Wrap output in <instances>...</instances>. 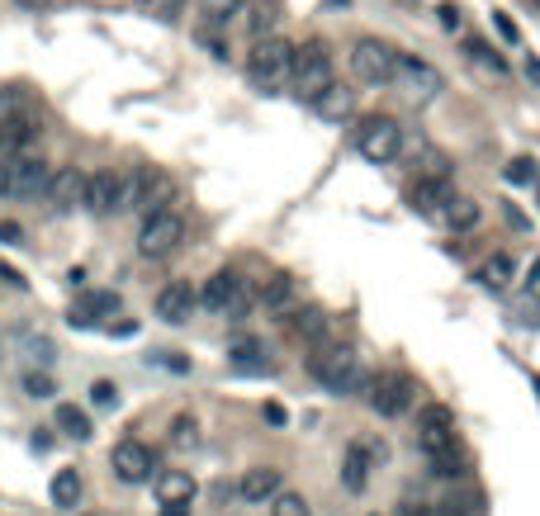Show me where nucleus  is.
Listing matches in <instances>:
<instances>
[{"instance_id":"obj_1","label":"nucleus","mask_w":540,"mask_h":516,"mask_svg":"<svg viewBox=\"0 0 540 516\" xmlns=\"http://www.w3.org/2000/svg\"><path fill=\"white\" fill-rule=\"evenodd\" d=\"M308 374L327 384L332 393H356L365 384V370H360V351L351 341H332V346H318L313 356H308Z\"/></svg>"},{"instance_id":"obj_2","label":"nucleus","mask_w":540,"mask_h":516,"mask_svg":"<svg viewBox=\"0 0 540 516\" xmlns=\"http://www.w3.org/2000/svg\"><path fill=\"white\" fill-rule=\"evenodd\" d=\"M351 147L365 161H375V166L398 161V152H403V124L389 119V114H365L356 124V133H351Z\"/></svg>"},{"instance_id":"obj_3","label":"nucleus","mask_w":540,"mask_h":516,"mask_svg":"<svg viewBox=\"0 0 540 516\" xmlns=\"http://www.w3.org/2000/svg\"><path fill=\"white\" fill-rule=\"evenodd\" d=\"M289 57H294V43L280 34H261L247 53V76H252L261 90H275L289 81Z\"/></svg>"},{"instance_id":"obj_4","label":"nucleus","mask_w":540,"mask_h":516,"mask_svg":"<svg viewBox=\"0 0 540 516\" xmlns=\"http://www.w3.org/2000/svg\"><path fill=\"white\" fill-rule=\"evenodd\" d=\"M185 242V218L176 209H157V214H143V228H138V256L143 261H162Z\"/></svg>"},{"instance_id":"obj_5","label":"nucleus","mask_w":540,"mask_h":516,"mask_svg":"<svg viewBox=\"0 0 540 516\" xmlns=\"http://www.w3.org/2000/svg\"><path fill=\"white\" fill-rule=\"evenodd\" d=\"M332 81V53H327V43H304V48H294V57H289V86L299 90L304 100H313L318 90Z\"/></svg>"},{"instance_id":"obj_6","label":"nucleus","mask_w":540,"mask_h":516,"mask_svg":"<svg viewBox=\"0 0 540 516\" xmlns=\"http://www.w3.org/2000/svg\"><path fill=\"white\" fill-rule=\"evenodd\" d=\"M199 303H204L209 313H223V318H242V313L252 308V289H247L242 275L218 270V275H209V285L199 289Z\"/></svg>"},{"instance_id":"obj_7","label":"nucleus","mask_w":540,"mask_h":516,"mask_svg":"<svg viewBox=\"0 0 540 516\" xmlns=\"http://www.w3.org/2000/svg\"><path fill=\"white\" fill-rule=\"evenodd\" d=\"M90 214H119V209H133V176H119V171H95L86 176V195H81Z\"/></svg>"},{"instance_id":"obj_8","label":"nucleus","mask_w":540,"mask_h":516,"mask_svg":"<svg viewBox=\"0 0 540 516\" xmlns=\"http://www.w3.org/2000/svg\"><path fill=\"white\" fill-rule=\"evenodd\" d=\"M394 62L398 53L384 38H360L356 48H351V76H356L360 86H384L394 76Z\"/></svg>"},{"instance_id":"obj_9","label":"nucleus","mask_w":540,"mask_h":516,"mask_svg":"<svg viewBox=\"0 0 540 516\" xmlns=\"http://www.w3.org/2000/svg\"><path fill=\"white\" fill-rule=\"evenodd\" d=\"M365 403L379 412V417H398V412H408V403H413V389H408V379L394 370H375L365 374Z\"/></svg>"},{"instance_id":"obj_10","label":"nucleus","mask_w":540,"mask_h":516,"mask_svg":"<svg viewBox=\"0 0 540 516\" xmlns=\"http://www.w3.org/2000/svg\"><path fill=\"white\" fill-rule=\"evenodd\" d=\"M109 469H114V479L119 483H147L152 474H157V450L147 441H119L114 450H109Z\"/></svg>"},{"instance_id":"obj_11","label":"nucleus","mask_w":540,"mask_h":516,"mask_svg":"<svg viewBox=\"0 0 540 516\" xmlns=\"http://www.w3.org/2000/svg\"><path fill=\"white\" fill-rule=\"evenodd\" d=\"M389 81H398V90H403L408 105H427V100L441 95V72L427 67V62H417V57H398Z\"/></svg>"},{"instance_id":"obj_12","label":"nucleus","mask_w":540,"mask_h":516,"mask_svg":"<svg viewBox=\"0 0 540 516\" xmlns=\"http://www.w3.org/2000/svg\"><path fill=\"white\" fill-rule=\"evenodd\" d=\"M171 199H176V180L166 176V171H157V166L133 171V209H138V214L171 209Z\"/></svg>"},{"instance_id":"obj_13","label":"nucleus","mask_w":540,"mask_h":516,"mask_svg":"<svg viewBox=\"0 0 540 516\" xmlns=\"http://www.w3.org/2000/svg\"><path fill=\"white\" fill-rule=\"evenodd\" d=\"M48 176H53V166H48V161L19 152V157L10 161V195H19V199L43 195V190H48Z\"/></svg>"},{"instance_id":"obj_14","label":"nucleus","mask_w":540,"mask_h":516,"mask_svg":"<svg viewBox=\"0 0 540 516\" xmlns=\"http://www.w3.org/2000/svg\"><path fill=\"white\" fill-rule=\"evenodd\" d=\"M48 204H53L57 214H67V209H76L81 204V195H86V171H76V166H57L53 176H48Z\"/></svg>"},{"instance_id":"obj_15","label":"nucleus","mask_w":540,"mask_h":516,"mask_svg":"<svg viewBox=\"0 0 540 516\" xmlns=\"http://www.w3.org/2000/svg\"><path fill=\"white\" fill-rule=\"evenodd\" d=\"M109 313H119V294H114V289H95V294H81V299L72 303L67 322H72V327H95V322L109 318Z\"/></svg>"},{"instance_id":"obj_16","label":"nucleus","mask_w":540,"mask_h":516,"mask_svg":"<svg viewBox=\"0 0 540 516\" xmlns=\"http://www.w3.org/2000/svg\"><path fill=\"white\" fill-rule=\"evenodd\" d=\"M308 105L318 109L323 119H332V124H342V119H351V109H356V90L346 86V81H327Z\"/></svg>"},{"instance_id":"obj_17","label":"nucleus","mask_w":540,"mask_h":516,"mask_svg":"<svg viewBox=\"0 0 540 516\" xmlns=\"http://www.w3.org/2000/svg\"><path fill=\"white\" fill-rule=\"evenodd\" d=\"M190 313H195V289L185 285V280H171V285L157 294V318L180 327V322H190Z\"/></svg>"},{"instance_id":"obj_18","label":"nucleus","mask_w":540,"mask_h":516,"mask_svg":"<svg viewBox=\"0 0 540 516\" xmlns=\"http://www.w3.org/2000/svg\"><path fill=\"white\" fill-rule=\"evenodd\" d=\"M280 483H285V474H280L275 464H256V469H247V474H242L237 493H242L247 502H270L275 493H280Z\"/></svg>"},{"instance_id":"obj_19","label":"nucleus","mask_w":540,"mask_h":516,"mask_svg":"<svg viewBox=\"0 0 540 516\" xmlns=\"http://www.w3.org/2000/svg\"><path fill=\"white\" fill-rule=\"evenodd\" d=\"M152 488H157V502H162V507H190V498H195V479H190L185 469L152 474Z\"/></svg>"},{"instance_id":"obj_20","label":"nucleus","mask_w":540,"mask_h":516,"mask_svg":"<svg viewBox=\"0 0 540 516\" xmlns=\"http://www.w3.org/2000/svg\"><path fill=\"white\" fill-rule=\"evenodd\" d=\"M228 360H233V370H242V374H270V370H275L270 346H266V341H256V337L233 341V346H228Z\"/></svg>"},{"instance_id":"obj_21","label":"nucleus","mask_w":540,"mask_h":516,"mask_svg":"<svg viewBox=\"0 0 540 516\" xmlns=\"http://www.w3.org/2000/svg\"><path fill=\"white\" fill-rule=\"evenodd\" d=\"M34 138H38V109H24V114H15V119L0 124V147H5V152H24Z\"/></svg>"},{"instance_id":"obj_22","label":"nucleus","mask_w":540,"mask_h":516,"mask_svg":"<svg viewBox=\"0 0 540 516\" xmlns=\"http://www.w3.org/2000/svg\"><path fill=\"white\" fill-rule=\"evenodd\" d=\"M247 10V34L261 38V34H275V24L285 15V0H242Z\"/></svg>"},{"instance_id":"obj_23","label":"nucleus","mask_w":540,"mask_h":516,"mask_svg":"<svg viewBox=\"0 0 540 516\" xmlns=\"http://www.w3.org/2000/svg\"><path fill=\"white\" fill-rule=\"evenodd\" d=\"M479 199H469V195H450L446 204H441V218H446V228H455V232H469L474 223H479Z\"/></svg>"},{"instance_id":"obj_24","label":"nucleus","mask_w":540,"mask_h":516,"mask_svg":"<svg viewBox=\"0 0 540 516\" xmlns=\"http://www.w3.org/2000/svg\"><path fill=\"white\" fill-rule=\"evenodd\" d=\"M446 199H450L446 176L417 180V185H413V204H417V214H441V204H446Z\"/></svg>"},{"instance_id":"obj_25","label":"nucleus","mask_w":540,"mask_h":516,"mask_svg":"<svg viewBox=\"0 0 540 516\" xmlns=\"http://www.w3.org/2000/svg\"><path fill=\"white\" fill-rule=\"evenodd\" d=\"M289 332L304 341H323L327 337V313L323 308H294L289 313Z\"/></svg>"},{"instance_id":"obj_26","label":"nucleus","mask_w":540,"mask_h":516,"mask_svg":"<svg viewBox=\"0 0 540 516\" xmlns=\"http://www.w3.org/2000/svg\"><path fill=\"white\" fill-rule=\"evenodd\" d=\"M342 483L351 488V493H360L365 483H370V455L360 450V441L356 445H346V460H342Z\"/></svg>"},{"instance_id":"obj_27","label":"nucleus","mask_w":540,"mask_h":516,"mask_svg":"<svg viewBox=\"0 0 540 516\" xmlns=\"http://www.w3.org/2000/svg\"><path fill=\"white\" fill-rule=\"evenodd\" d=\"M53 502L62 512H76L81 507V474L76 469H57L53 474Z\"/></svg>"},{"instance_id":"obj_28","label":"nucleus","mask_w":540,"mask_h":516,"mask_svg":"<svg viewBox=\"0 0 540 516\" xmlns=\"http://www.w3.org/2000/svg\"><path fill=\"white\" fill-rule=\"evenodd\" d=\"M57 431H62V436H72V441H90V417L81 408H76V403H57Z\"/></svg>"},{"instance_id":"obj_29","label":"nucleus","mask_w":540,"mask_h":516,"mask_svg":"<svg viewBox=\"0 0 540 516\" xmlns=\"http://www.w3.org/2000/svg\"><path fill=\"white\" fill-rule=\"evenodd\" d=\"M479 280H484L488 289H507L517 280V261H512V256H488L484 266H479Z\"/></svg>"},{"instance_id":"obj_30","label":"nucleus","mask_w":540,"mask_h":516,"mask_svg":"<svg viewBox=\"0 0 540 516\" xmlns=\"http://www.w3.org/2000/svg\"><path fill=\"white\" fill-rule=\"evenodd\" d=\"M261 299H266L270 313H285L289 303H294V280H289V275H270V285Z\"/></svg>"},{"instance_id":"obj_31","label":"nucleus","mask_w":540,"mask_h":516,"mask_svg":"<svg viewBox=\"0 0 540 516\" xmlns=\"http://www.w3.org/2000/svg\"><path fill=\"white\" fill-rule=\"evenodd\" d=\"M199 15H204L209 29H218V24H228L233 15H242V0H199Z\"/></svg>"},{"instance_id":"obj_32","label":"nucleus","mask_w":540,"mask_h":516,"mask_svg":"<svg viewBox=\"0 0 540 516\" xmlns=\"http://www.w3.org/2000/svg\"><path fill=\"white\" fill-rule=\"evenodd\" d=\"M417 441H422V450H427V460L432 455H446V450H455V436H450V427H417Z\"/></svg>"},{"instance_id":"obj_33","label":"nucleus","mask_w":540,"mask_h":516,"mask_svg":"<svg viewBox=\"0 0 540 516\" xmlns=\"http://www.w3.org/2000/svg\"><path fill=\"white\" fill-rule=\"evenodd\" d=\"M171 445L176 450H199V422L190 412H180L176 422H171Z\"/></svg>"},{"instance_id":"obj_34","label":"nucleus","mask_w":540,"mask_h":516,"mask_svg":"<svg viewBox=\"0 0 540 516\" xmlns=\"http://www.w3.org/2000/svg\"><path fill=\"white\" fill-rule=\"evenodd\" d=\"M469 469V460H465V450L455 445V450H446V455H432V474H441V479H460Z\"/></svg>"},{"instance_id":"obj_35","label":"nucleus","mask_w":540,"mask_h":516,"mask_svg":"<svg viewBox=\"0 0 540 516\" xmlns=\"http://www.w3.org/2000/svg\"><path fill=\"white\" fill-rule=\"evenodd\" d=\"M24 109H34L29 90H19V86H5V90H0V124H5V119H15V114H24Z\"/></svg>"},{"instance_id":"obj_36","label":"nucleus","mask_w":540,"mask_h":516,"mask_svg":"<svg viewBox=\"0 0 540 516\" xmlns=\"http://www.w3.org/2000/svg\"><path fill=\"white\" fill-rule=\"evenodd\" d=\"M270 516H313V512H308V502L299 498V493H275V507H270Z\"/></svg>"},{"instance_id":"obj_37","label":"nucleus","mask_w":540,"mask_h":516,"mask_svg":"<svg viewBox=\"0 0 540 516\" xmlns=\"http://www.w3.org/2000/svg\"><path fill=\"white\" fill-rule=\"evenodd\" d=\"M503 180H507V185H531V180H536V166H531L526 157L507 161V166H503Z\"/></svg>"},{"instance_id":"obj_38","label":"nucleus","mask_w":540,"mask_h":516,"mask_svg":"<svg viewBox=\"0 0 540 516\" xmlns=\"http://www.w3.org/2000/svg\"><path fill=\"white\" fill-rule=\"evenodd\" d=\"M469 57H479V62H488V67H493V72H503L507 62L503 57H493V48H488V43H479V38H469V48H465Z\"/></svg>"},{"instance_id":"obj_39","label":"nucleus","mask_w":540,"mask_h":516,"mask_svg":"<svg viewBox=\"0 0 540 516\" xmlns=\"http://www.w3.org/2000/svg\"><path fill=\"white\" fill-rule=\"evenodd\" d=\"M24 389H29V398H53V379L48 374H24Z\"/></svg>"},{"instance_id":"obj_40","label":"nucleus","mask_w":540,"mask_h":516,"mask_svg":"<svg viewBox=\"0 0 540 516\" xmlns=\"http://www.w3.org/2000/svg\"><path fill=\"white\" fill-rule=\"evenodd\" d=\"M90 398H95V403H100V408H114V403H119V389H114V384H109V379H100V384H95V389H90Z\"/></svg>"},{"instance_id":"obj_41","label":"nucleus","mask_w":540,"mask_h":516,"mask_svg":"<svg viewBox=\"0 0 540 516\" xmlns=\"http://www.w3.org/2000/svg\"><path fill=\"white\" fill-rule=\"evenodd\" d=\"M180 5H185V0H147V10H152L157 19H176Z\"/></svg>"},{"instance_id":"obj_42","label":"nucleus","mask_w":540,"mask_h":516,"mask_svg":"<svg viewBox=\"0 0 540 516\" xmlns=\"http://www.w3.org/2000/svg\"><path fill=\"white\" fill-rule=\"evenodd\" d=\"M417 427H450V412L446 408H427L417 417Z\"/></svg>"},{"instance_id":"obj_43","label":"nucleus","mask_w":540,"mask_h":516,"mask_svg":"<svg viewBox=\"0 0 540 516\" xmlns=\"http://www.w3.org/2000/svg\"><path fill=\"white\" fill-rule=\"evenodd\" d=\"M398 516H441V507H432V502H403Z\"/></svg>"},{"instance_id":"obj_44","label":"nucleus","mask_w":540,"mask_h":516,"mask_svg":"<svg viewBox=\"0 0 540 516\" xmlns=\"http://www.w3.org/2000/svg\"><path fill=\"white\" fill-rule=\"evenodd\" d=\"M493 24H498V34H503L507 43H517V38H522V34H517V24H512L507 15H493Z\"/></svg>"},{"instance_id":"obj_45","label":"nucleus","mask_w":540,"mask_h":516,"mask_svg":"<svg viewBox=\"0 0 540 516\" xmlns=\"http://www.w3.org/2000/svg\"><path fill=\"white\" fill-rule=\"evenodd\" d=\"M0 280H5L10 289H24V275H19L15 266H0Z\"/></svg>"},{"instance_id":"obj_46","label":"nucleus","mask_w":540,"mask_h":516,"mask_svg":"<svg viewBox=\"0 0 540 516\" xmlns=\"http://www.w3.org/2000/svg\"><path fill=\"white\" fill-rule=\"evenodd\" d=\"M446 507H450L455 516H469V493H455V498H450Z\"/></svg>"},{"instance_id":"obj_47","label":"nucleus","mask_w":540,"mask_h":516,"mask_svg":"<svg viewBox=\"0 0 540 516\" xmlns=\"http://www.w3.org/2000/svg\"><path fill=\"white\" fill-rule=\"evenodd\" d=\"M441 24H446V29H460V10H455V5H441Z\"/></svg>"},{"instance_id":"obj_48","label":"nucleus","mask_w":540,"mask_h":516,"mask_svg":"<svg viewBox=\"0 0 540 516\" xmlns=\"http://www.w3.org/2000/svg\"><path fill=\"white\" fill-rule=\"evenodd\" d=\"M24 232H19V223H0V242H19Z\"/></svg>"},{"instance_id":"obj_49","label":"nucleus","mask_w":540,"mask_h":516,"mask_svg":"<svg viewBox=\"0 0 540 516\" xmlns=\"http://www.w3.org/2000/svg\"><path fill=\"white\" fill-rule=\"evenodd\" d=\"M266 422H275V427H280V422H285V408H280V403H266Z\"/></svg>"},{"instance_id":"obj_50","label":"nucleus","mask_w":540,"mask_h":516,"mask_svg":"<svg viewBox=\"0 0 540 516\" xmlns=\"http://www.w3.org/2000/svg\"><path fill=\"white\" fill-rule=\"evenodd\" d=\"M109 332H114V337H133V332H138V322H114Z\"/></svg>"},{"instance_id":"obj_51","label":"nucleus","mask_w":540,"mask_h":516,"mask_svg":"<svg viewBox=\"0 0 540 516\" xmlns=\"http://www.w3.org/2000/svg\"><path fill=\"white\" fill-rule=\"evenodd\" d=\"M0 195H10V161L0 157Z\"/></svg>"},{"instance_id":"obj_52","label":"nucleus","mask_w":540,"mask_h":516,"mask_svg":"<svg viewBox=\"0 0 540 516\" xmlns=\"http://www.w3.org/2000/svg\"><path fill=\"white\" fill-rule=\"evenodd\" d=\"M15 5H19V10H34V15H38V10H48L53 0H15Z\"/></svg>"},{"instance_id":"obj_53","label":"nucleus","mask_w":540,"mask_h":516,"mask_svg":"<svg viewBox=\"0 0 540 516\" xmlns=\"http://www.w3.org/2000/svg\"><path fill=\"white\" fill-rule=\"evenodd\" d=\"M162 360H166V365H171V370H190V360L180 356V351H171V356H162Z\"/></svg>"},{"instance_id":"obj_54","label":"nucleus","mask_w":540,"mask_h":516,"mask_svg":"<svg viewBox=\"0 0 540 516\" xmlns=\"http://www.w3.org/2000/svg\"><path fill=\"white\" fill-rule=\"evenodd\" d=\"M531 289H536V294H540V261H536V266H531Z\"/></svg>"},{"instance_id":"obj_55","label":"nucleus","mask_w":540,"mask_h":516,"mask_svg":"<svg viewBox=\"0 0 540 516\" xmlns=\"http://www.w3.org/2000/svg\"><path fill=\"white\" fill-rule=\"evenodd\" d=\"M162 516H185V507H162Z\"/></svg>"},{"instance_id":"obj_56","label":"nucleus","mask_w":540,"mask_h":516,"mask_svg":"<svg viewBox=\"0 0 540 516\" xmlns=\"http://www.w3.org/2000/svg\"><path fill=\"white\" fill-rule=\"evenodd\" d=\"M86 5H124V0H86Z\"/></svg>"},{"instance_id":"obj_57","label":"nucleus","mask_w":540,"mask_h":516,"mask_svg":"<svg viewBox=\"0 0 540 516\" xmlns=\"http://www.w3.org/2000/svg\"><path fill=\"white\" fill-rule=\"evenodd\" d=\"M536 389H540V379H536Z\"/></svg>"},{"instance_id":"obj_58","label":"nucleus","mask_w":540,"mask_h":516,"mask_svg":"<svg viewBox=\"0 0 540 516\" xmlns=\"http://www.w3.org/2000/svg\"><path fill=\"white\" fill-rule=\"evenodd\" d=\"M536 5H540V0H536Z\"/></svg>"}]
</instances>
